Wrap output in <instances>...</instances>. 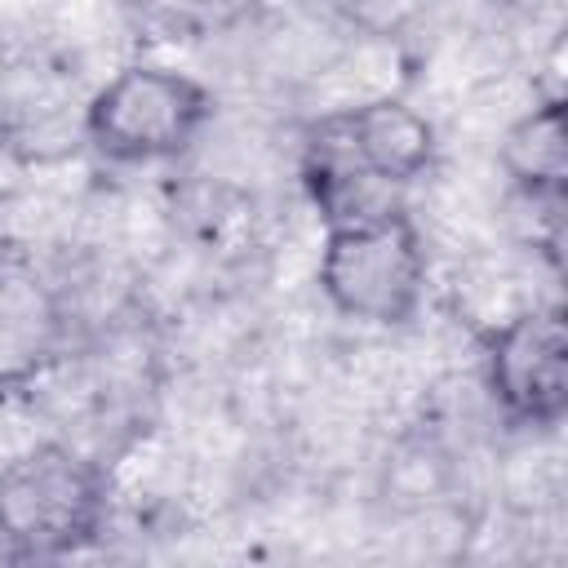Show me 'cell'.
Segmentation results:
<instances>
[{
  "instance_id": "obj_5",
  "label": "cell",
  "mask_w": 568,
  "mask_h": 568,
  "mask_svg": "<svg viewBox=\"0 0 568 568\" xmlns=\"http://www.w3.org/2000/svg\"><path fill=\"white\" fill-rule=\"evenodd\" d=\"M67 302L40 257L0 235V395L40 382L67 346Z\"/></svg>"
},
{
  "instance_id": "obj_4",
  "label": "cell",
  "mask_w": 568,
  "mask_h": 568,
  "mask_svg": "<svg viewBox=\"0 0 568 568\" xmlns=\"http://www.w3.org/2000/svg\"><path fill=\"white\" fill-rule=\"evenodd\" d=\"M484 382L501 422L555 430L568 413V324L559 302H532L484 328Z\"/></svg>"
},
{
  "instance_id": "obj_3",
  "label": "cell",
  "mask_w": 568,
  "mask_h": 568,
  "mask_svg": "<svg viewBox=\"0 0 568 568\" xmlns=\"http://www.w3.org/2000/svg\"><path fill=\"white\" fill-rule=\"evenodd\" d=\"M209 120V84L160 62H129L93 89L80 133L111 164H164L186 155Z\"/></svg>"
},
{
  "instance_id": "obj_7",
  "label": "cell",
  "mask_w": 568,
  "mask_h": 568,
  "mask_svg": "<svg viewBox=\"0 0 568 568\" xmlns=\"http://www.w3.org/2000/svg\"><path fill=\"white\" fill-rule=\"evenodd\" d=\"M497 164L524 204H564L568 195V120L564 98L528 106L497 146Z\"/></svg>"
},
{
  "instance_id": "obj_6",
  "label": "cell",
  "mask_w": 568,
  "mask_h": 568,
  "mask_svg": "<svg viewBox=\"0 0 568 568\" xmlns=\"http://www.w3.org/2000/svg\"><path fill=\"white\" fill-rule=\"evenodd\" d=\"M342 151L386 191H404L435 164V124L404 98H368L320 115Z\"/></svg>"
},
{
  "instance_id": "obj_1",
  "label": "cell",
  "mask_w": 568,
  "mask_h": 568,
  "mask_svg": "<svg viewBox=\"0 0 568 568\" xmlns=\"http://www.w3.org/2000/svg\"><path fill=\"white\" fill-rule=\"evenodd\" d=\"M111 519L106 470L44 439L0 466V564L4 568H71L89 555Z\"/></svg>"
},
{
  "instance_id": "obj_2",
  "label": "cell",
  "mask_w": 568,
  "mask_h": 568,
  "mask_svg": "<svg viewBox=\"0 0 568 568\" xmlns=\"http://www.w3.org/2000/svg\"><path fill=\"white\" fill-rule=\"evenodd\" d=\"M426 275H430L426 244L404 204L324 231L315 284L324 302L355 324H377V328L408 324L426 297Z\"/></svg>"
}]
</instances>
